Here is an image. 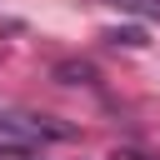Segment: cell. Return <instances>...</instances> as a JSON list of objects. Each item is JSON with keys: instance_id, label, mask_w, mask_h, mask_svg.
<instances>
[{"instance_id": "cell-1", "label": "cell", "mask_w": 160, "mask_h": 160, "mask_svg": "<svg viewBox=\"0 0 160 160\" xmlns=\"http://www.w3.org/2000/svg\"><path fill=\"white\" fill-rule=\"evenodd\" d=\"M105 5H115L125 15H160V0H105Z\"/></svg>"}, {"instance_id": "cell-2", "label": "cell", "mask_w": 160, "mask_h": 160, "mask_svg": "<svg viewBox=\"0 0 160 160\" xmlns=\"http://www.w3.org/2000/svg\"><path fill=\"white\" fill-rule=\"evenodd\" d=\"M105 40H110V45H145V35H140V30H110Z\"/></svg>"}, {"instance_id": "cell-3", "label": "cell", "mask_w": 160, "mask_h": 160, "mask_svg": "<svg viewBox=\"0 0 160 160\" xmlns=\"http://www.w3.org/2000/svg\"><path fill=\"white\" fill-rule=\"evenodd\" d=\"M0 160H35L25 145H0Z\"/></svg>"}]
</instances>
